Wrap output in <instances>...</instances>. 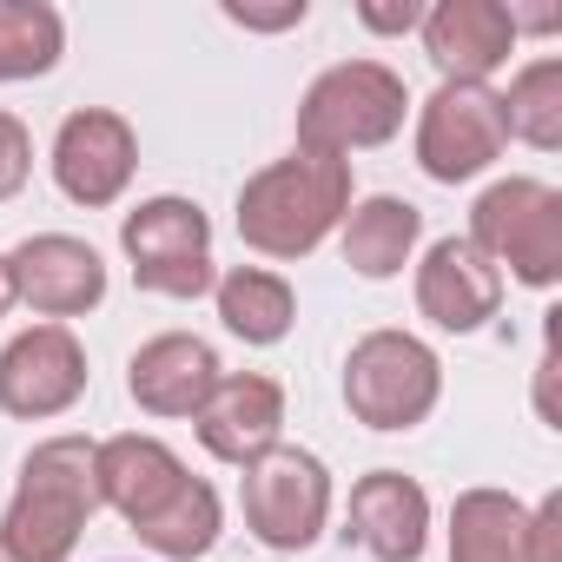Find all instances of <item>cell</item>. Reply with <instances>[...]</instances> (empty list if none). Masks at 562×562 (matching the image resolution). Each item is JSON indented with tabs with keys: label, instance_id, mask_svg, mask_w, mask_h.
<instances>
[{
	"label": "cell",
	"instance_id": "obj_1",
	"mask_svg": "<svg viewBox=\"0 0 562 562\" xmlns=\"http://www.w3.org/2000/svg\"><path fill=\"white\" fill-rule=\"evenodd\" d=\"M351 159H312V153H292V159H271L258 166L245 186H238V238L245 251L258 258H278V265H299L312 258L351 212Z\"/></svg>",
	"mask_w": 562,
	"mask_h": 562
},
{
	"label": "cell",
	"instance_id": "obj_2",
	"mask_svg": "<svg viewBox=\"0 0 562 562\" xmlns=\"http://www.w3.org/2000/svg\"><path fill=\"white\" fill-rule=\"evenodd\" d=\"M93 516H100V443L67 430L27 450L21 483L0 509V542L21 562H74Z\"/></svg>",
	"mask_w": 562,
	"mask_h": 562
},
{
	"label": "cell",
	"instance_id": "obj_3",
	"mask_svg": "<svg viewBox=\"0 0 562 562\" xmlns=\"http://www.w3.org/2000/svg\"><path fill=\"white\" fill-rule=\"evenodd\" d=\"M411 120V87L384 60H338L325 67L299 100V153L312 159H351L371 146H391Z\"/></svg>",
	"mask_w": 562,
	"mask_h": 562
},
{
	"label": "cell",
	"instance_id": "obj_4",
	"mask_svg": "<svg viewBox=\"0 0 562 562\" xmlns=\"http://www.w3.org/2000/svg\"><path fill=\"white\" fill-rule=\"evenodd\" d=\"M503 278L529 292H555L562 285V192L549 179H496L476 192L470 205V232H463Z\"/></svg>",
	"mask_w": 562,
	"mask_h": 562
},
{
	"label": "cell",
	"instance_id": "obj_5",
	"mask_svg": "<svg viewBox=\"0 0 562 562\" xmlns=\"http://www.w3.org/2000/svg\"><path fill=\"white\" fill-rule=\"evenodd\" d=\"M120 251L133 265V285L153 299H205L218 285V265H212V218L199 199L179 192H153L120 218Z\"/></svg>",
	"mask_w": 562,
	"mask_h": 562
},
{
	"label": "cell",
	"instance_id": "obj_6",
	"mask_svg": "<svg viewBox=\"0 0 562 562\" xmlns=\"http://www.w3.org/2000/svg\"><path fill=\"white\" fill-rule=\"evenodd\" d=\"M443 397V358L417 331H364L345 358V411L364 430H417Z\"/></svg>",
	"mask_w": 562,
	"mask_h": 562
},
{
	"label": "cell",
	"instance_id": "obj_7",
	"mask_svg": "<svg viewBox=\"0 0 562 562\" xmlns=\"http://www.w3.org/2000/svg\"><path fill=\"white\" fill-rule=\"evenodd\" d=\"M331 503H338L331 470H325V457L305 450V443H278V450H265V457L238 476L245 529H251V542H265L271 555H305V549L325 536Z\"/></svg>",
	"mask_w": 562,
	"mask_h": 562
},
{
	"label": "cell",
	"instance_id": "obj_8",
	"mask_svg": "<svg viewBox=\"0 0 562 562\" xmlns=\"http://www.w3.org/2000/svg\"><path fill=\"white\" fill-rule=\"evenodd\" d=\"M417 166L437 186H470L483 179L503 153H509V126H503V93L496 87H457L437 80V93L417 106Z\"/></svg>",
	"mask_w": 562,
	"mask_h": 562
},
{
	"label": "cell",
	"instance_id": "obj_9",
	"mask_svg": "<svg viewBox=\"0 0 562 562\" xmlns=\"http://www.w3.org/2000/svg\"><path fill=\"white\" fill-rule=\"evenodd\" d=\"M47 166H54V186H60L74 205L106 212V205L126 199V186H133V172H139V133H133V120L113 113V106H74V113L60 120V133H54Z\"/></svg>",
	"mask_w": 562,
	"mask_h": 562
},
{
	"label": "cell",
	"instance_id": "obj_10",
	"mask_svg": "<svg viewBox=\"0 0 562 562\" xmlns=\"http://www.w3.org/2000/svg\"><path fill=\"white\" fill-rule=\"evenodd\" d=\"M87 378L93 371H87V345L74 338V325H27L0 351V411L21 424L67 417L87 397Z\"/></svg>",
	"mask_w": 562,
	"mask_h": 562
},
{
	"label": "cell",
	"instance_id": "obj_11",
	"mask_svg": "<svg viewBox=\"0 0 562 562\" xmlns=\"http://www.w3.org/2000/svg\"><path fill=\"white\" fill-rule=\"evenodd\" d=\"M8 271H14V305H27L47 325L87 318L106 299V258L87 238H74V232H34V238H21L8 251Z\"/></svg>",
	"mask_w": 562,
	"mask_h": 562
},
{
	"label": "cell",
	"instance_id": "obj_12",
	"mask_svg": "<svg viewBox=\"0 0 562 562\" xmlns=\"http://www.w3.org/2000/svg\"><path fill=\"white\" fill-rule=\"evenodd\" d=\"M205 457L232 463V470H251L265 450L285 443V384L265 378V371H225L212 384V397L199 404L192 417Z\"/></svg>",
	"mask_w": 562,
	"mask_h": 562
},
{
	"label": "cell",
	"instance_id": "obj_13",
	"mask_svg": "<svg viewBox=\"0 0 562 562\" xmlns=\"http://www.w3.org/2000/svg\"><path fill=\"white\" fill-rule=\"evenodd\" d=\"M417 312L450 331V338H470L483 331L496 312H503V271L470 245V238H430L424 258H417Z\"/></svg>",
	"mask_w": 562,
	"mask_h": 562
},
{
	"label": "cell",
	"instance_id": "obj_14",
	"mask_svg": "<svg viewBox=\"0 0 562 562\" xmlns=\"http://www.w3.org/2000/svg\"><path fill=\"white\" fill-rule=\"evenodd\" d=\"M417 34L437 80H457V87H490V74H503L516 54V27L503 0H437V8H424Z\"/></svg>",
	"mask_w": 562,
	"mask_h": 562
},
{
	"label": "cell",
	"instance_id": "obj_15",
	"mask_svg": "<svg viewBox=\"0 0 562 562\" xmlns=\"http://www.w3.org/2000/svg\"><path fill=\"white\" fill-rule=\"evenodd\" d=\"M345 536L371 562H424L430 549V490L404 470H371L351 483Z\"/></svg>",
	"mask_w": 562,
	"mask_h": 562
},
{
	"label": "cell",
	"instance_id": "obj_16",
	"mask_svg": "<svg viewBox=\"0 0 562 562\" xmlns=\"http://www.w3.org/2000/svg\"><path fill=\"white\" fill-rule=\"evenodd\" d=\"M218 378H225L218 351L192 331H159L126 358V397L146 417H199Z\"/></svg>",
	"mask_w": 562,
	"mask_h": 562
},
{
	"label": "cell",
	"instance_id": "obj_17",
	"mask_svg": "<svg viewBox=\"0 0 562 562\" xmlns=\"http://www.w3.org/2000/svg\"><path fill=\"white\" fill-rule=\"evenodd\" d=\"M186 476L192 470H186V457L166 437L126 430V437H106L100 443V509H113L126 522H146Z\"/></svg>",
	"mask_w": 562,
	"mask_h": 562
},
{
	"label": "cell",
	"instance_id": "obj_18",
	"mask_svg": "<svg viewBox=\"0 0 562 562\" xmlns=\"http://www.w3.org/2000/svg\"><path fill=\"white\" fill-rule=\"evenodd\" d=\"M338 245H345V265L371 285L397 278L404 265H417V245H424V212L397 192H371V199H351L345 225H338Z\"/></svg>",
	"mask_w": 562,
	"mask_h": 562
},
{
	"label": "cell",
	"instance_id": "obj_19",
	"mask_svg": "<svg viewBox=\"0 0 562 562\" xmlns=\"http://www.w3.org/2000/svg\"><path fill=\"white\" fill-rule=\"evenodd\" d=\"M212 305H218V325L238 345H251V351L285 345L292 325H299V292L285 285V271H271V265H232V271H218Z\"/></svg>",
	"mask_w": 562,
	"mask_h": 562
},
{
	"label": "cell",
	"instance_id": "obj_20",
	"mask_svg": "<svg viewBox=\"0 0 562 562\" xmlns=\"http://www.w3.org/2000/svg\"><path fill=\"white\" fill-rule=\"evenodd\" d=\"M218 529H225V503L205 476H186L146 522H133V536L159 555V562H199L218 549Z\"/></svg>",
	"mask_w": 562,
	"mask_h": 562
},
{
	"label": "cell",
	"instance_id": "obj_21",
	"mask_svg": "<svg viewBox=\"0 0 562 562\" xmlns=\"http://www.w3.org/2000/svg\"><path fill=\"white\" fill-rule=\"evenodd\" d=\"M522 516L509 490H463L450 503V562H522Z\"/></svg>",
	"mask_w": 562,
	"mask_h": 562
},
{
	"label": "cell",
	"instance_id": "obj_22",
	"mask_svg": "<svg viewBox=\"0 0 562 562\" xmlns=\"http://www.w3.org/2000/svg\"><path fill=\"white\" fill-rule=\"evenodd\" d=\"M67 54V21L54 0H0V87L41 80Z\"/></svg>",
	"mask_w": 562,
	"mask_h": 562
},
{
	"label": "cell",
	"instance_id": "obj_23",
	"mask_svg": "<svg viewBox=\"0 0 562 562\" xmlns=\"http://www.w3.org/2000/svg\"><path fill=\"white\" fill-rule=\"evenodd\" d=\"M503 126L509 139H522L529 153H555L562 146V60L555 54H536L509 74V93H503Z\"/></svg>",
	"mask_w": 562,
	"mask_h": 562
},
{
	"label": "cell",
	"instance_id": "obj_24",
	"mask_svg": "<svg viewBox=\"0 0 562 562\" xmlns=\"http://www.w3.org/2000/svg\"><path fill=\"white\" fill-rule=\"evenodd\" d=\"M27 179H34V133L14 113H0V205L21 199Z\"/></svg>",
	"mask_w": 562,
	"mask_h": 562
},
{
	"label": "cell",
	"instance_id": "obj_25",
	"mask_svg": "<svg viewBox=\"0 0 562 562\" xmlns=\"http://www.w3.org/2000/svg\"><path fill=\"white\" fill-rule=\"evenodd\" d=\"M522 562H562V490H549L522 516Z\"/></svg>",
	"mask_w": 562,
	"mask_h": 562
},
{
	"label": "cell",
	"instance_id": "obj_26",
	"mask_svg": "<svg viewBox=\"0 0 562 562\" xmlns=\"http://www.w3.org/2000/svg\"><path fill=\"white\" fill-rule=\"evenodd\" d=\"M232 27H245V34H285V27H305V0H278V8H251V0H225L218 8Z\"/></svg>",
	"mask_w": 562,
	"mask_h": 562
},
{
	"label": "cell",
	"instance_id": "obj_27",
	"mask_svg": "<svg viewBox=\"0 0 562 562\" xmlns=\"http://www.w3.org/2000/svg\"><path fill=\"white\" fill-rule=\"evenodd\" d=\"M358 27L371 34H417L424 27V0H358Z\"/></svg>",
	"mask_w": 562,
	"mask_h": 562
},
{
	"label": "cell",
	"instance_id": "obj_28",
	"mask_svg": "<svg viewBox=\"0 0 562 562\" xmlns=\"http://www.w3.org/2000/svg\"><path fill=\"white\" fill-rule=\"evenodd\" d=\"M14 312V271H8V251H0V318Z\"/></svg>",
	"mask_w": 562,
	"mask_h": 562
},
{
	"label": "cell",
	"instance_id": "obj_29",
	"mask_svg": "<svg viewBox=\"0 0 562 562\" xmlns=\"http://www.w3.org/2000/svg\"><path fill=\"white\" fill-rule=\"evenodd\" d=\"M0 562H21V555H14V549H8V542H0Z\"/></svg>",
	"mask_w": 562,
	"mask_h": 562
}]
</instances>
